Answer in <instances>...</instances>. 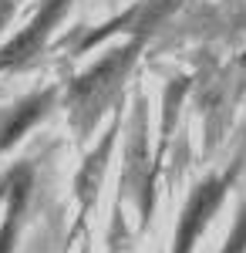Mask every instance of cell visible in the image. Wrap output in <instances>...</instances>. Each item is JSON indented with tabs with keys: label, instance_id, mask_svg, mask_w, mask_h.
Masks as SVG:
<instances>
[{
	"label": "cell",
	"instance_id": "3",
	"mask_svg": "<svg viewBox=\"0 0 246 253\" xmlns=\"http://www.w3.org/2000/svg\"><path fill=\"white\" fill-rule=\"evenodd\" d=\"M71 3L75 0H38V10L27 17V24L10 41L0 44V71H17L24 64L38 61L47 41L54 38V31L64 24Z\"/></svg>",
	"mask_w": 246,
	"mask_h": 253
},
{
	"label": "cell",
	"instance_id": "5",
	"mask_svg": "<svg viewBox=\"0 0 246 253\" xmlns=\"http://www.w3.org/2000/svg\"><path fill=\"white\" fill-rule=\"evenodd\" d=\"M38 182V162L34 159H20L7 172L0 175V203H3V223H0V253L17 250L20 230L31 210V196Z\"/></svg>",
	"mask_w": 246,
	"mask_h": 253
},
{
	"label": "cell",
	"instance_id": "9",
	"mask_svg": "<svg viewBox=\"0 0 246 253\" xmlns=\"http://www.w3.org/2000/svg\"><path fill=\"white\" fill-rule=\"evenodd\" d=\"M219 253H246V199L240 203V210L233 216V226H229L226 243L219 247Z\"/></svg>",
	"mask_w": 246,
	"mask_h": 253
},
{
	"label": "cell",
	"instance_id": "7",
	"mask_svg": "<svg viewBox=\"0 0 246 253\" xmlns=\"http://www.w3.org/2000/svg\"><path fill=\"white\" fill-rule=\"evenodd\" d=\"M118 132H122V115L115 118V125L95 142V149L84 152V159H81V166L75 172V203H78L81 219L91 216V210L98 206V196H101L105 175H108V162H112V149H115Z\"/></svg>",
	"mask_w": 246,
	"mask_h": 253
},
{
	"label": "cell",
	"instance_id": "8",
	"mask_svg": "<svg viewBox=\"0 0 246 253\" xmlns=\"http://www.w3.org/2000/svg\"><path fill=\"white\" fill-rule=\"evenodd\" d=\"M145 101L138 98V108H135V122L132 128L125 132L128 135V149H125V175H135V196H138V213H142V223H149L152 219V206H155V172L152 169H142L135 159L142 156V149H149V142H145Z\"/></svg>",
	"mask_w": 246,
	"mask_h": 253
},
{
	"label": "cell",
	"instance_id": "10",
	"mask_svg": "<svg viewBox=\"0 0 246 253\" xmlns=\"http://www.w3.org/2000/svg\"><path fill=\"white\" fill-rule=\"evenodd\" d=\"M14 14H17V0H0V34L10 27Z\"/></svg>",
	"mask_w": 246,
	"mask_h": 253
},
{
	"label": "cell",
	"instance_id": "4",
	"mask_svg": "<svg viewBox=\"0 0 246 253\" xmlns=\"http://www.w3.org/2000/svg\"><path fill=\"white\" fill-rule=\"evenodd\" d=\"M182 3H186V0H138L135 7L122 10L118 17H112L108 24L95 27L88 38L78 41V54L95 51L98 44H105V41L115 38V34H122V38H145V41H149L162 24H169V20L182 10Z\"/></svg>",
	"mask_w": 246,
	"mask_h": 253
},
{
	"label": "cell",
	"instance_id": "1",
	"mask_svg": "<svg viewBox=\"0 0 246 253\" xmlns=\"http://www.w3.org/2000/svg\"><path fill=\"white\" fill-rule=\"evenodd\" d=\"M145 44H149L145 38H125L61 88V108L78 142H88L101 125V118L112 108H118V98L125 91L128 75L135 71Z\"/></svg>",
	"mask_w": 246,
	"mask_h": 253
},
{
	"label": "cell",
	"instance_id": "2",
	"mask_svg": "<svg viewBox=\"0 0 246 253\" xmlns=\"http://www.w3.org/2000/svg\"><path fill=\"white\" fill-rule=\"evenodd\" d=\"M233 175H236V166L229 172H216L206 175L203 182H196V189L186 196L182 203V213L175 219V233H172V253H192L199 247L203 233L209 230L212 216L223 210L229 196V186H233Z\"/></svg>",
	"mask_w": 246,
	"mask_h": 253
},
{
	"label": "cell",
	"instance_id": "6",
	"mask_svg": "<svg viewBox=\"0 0 246 253\" xmlns=\"http://www.w3.org/2000/svg\"><path fill=\"white\" fill-rule=\"evenodd\" d=\"M57 101H61L57 84H47V88H34L24 98H17L14 105H7L0 112V156L14 152L24 142V135H31V128H38L54 112Z\"/></svg>",
	"mask_w": 246,
	"mask_h": 253
}]
</instances>
